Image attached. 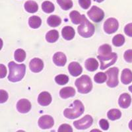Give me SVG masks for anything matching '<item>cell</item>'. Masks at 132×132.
Here are the masks:
<instances>
[{
	"label": "cell",
	"mask_w": 132,
	"mask_h": 132,
	"mask_svg": "<svg viewBox=\"0 0 132 132\" xmlns=\"http://www.w3.org/2000/svg\"><path fill=\"white\" fill-rule=\"evenodd\" d=\"M9 75L8 79L11 82H18L22 80L25 75L26 65L24 64H16L13 62H10L8 64Z\"/></svg>",
	"instance_id": "obj_1"
},
{
	"label": "cell",
	"mask_w": 132,
	"mask_h": 132,
	"mask_svg": "<svg viewBox=\"0 0 132 132\" xmlns=\"http://www.w3.org/2000/svg\"><path fill=\"white\" fill-rule=\"evenodd\" d=\"M72 108H66L63 111V115L68 119H75L79 117L84 113L85 108L82 102L79 100H76L72 104Z\"/></svg>",
	"instance_id": "obj_2"
},
{
	"label": "cell",
	"mask_w": 132,
	"mask_h": 132,
	"mask_svg": "<svg viewBox=\"0 0 132 132\" xmlns=\"http://www.w3.org/2000/svg\"><path fill=\"white\" fill-rule=\"evenodd\" d=\"M77 91L81 94H87L90 93L93 89V82L90 77L88 75H82L77 79L75 82Z\"/></svg>",
	"instance_id": "obj_3"
},
{
	"label": "cell",
	"mask_w": 132,
	"mask_h": 132,
	"mask_svg": "<svg viewBox=\"0 0 132 132\" xmlns=\"http://www.w3.org/2000/svg\"><path fill=\"white\" fill-rule=\"evenodd\" d=\"M79 35L83 38H90L95 33V26L86 19L77 29Z\"/></svg>",
	"instance_id": "obj_4"
},
{
	"label": "cell",
	"mask_w": 132,
	"mask_h": 132,
	"mask_svg": "<svg viewBox=\"0 0 132 132\" xmlns=\"http://www.w3.org/2000/svg\"><path fill=\"white\" fill-rule=\"evenodd\" d=\"M97 58L101 62V69L104 70L116 63L117 61L118 55L116 53L112 52L111 54L106 56L99 55L97 56Z\"/></svg>",
	"instance_id": "obj_5"
},
{
	"label": "cell",
	"mask_w": 132,
	"mask_h": 132,
	"mask_svg": "<svg viewBox=\"0 0 132 132\" xmlns=\"http://www.w3.org/2000/svg\"><path fill=\"white\" fill-rule=\"evenodd\" d=\"M119 69L116 67L110 68L106 71V74L108 76L107 85L110 88L117 87L119 84L118 80Z\"/></svg>",
	"instance_id": "obj_6"
},
{
	"label": "cell",
	"mask_w": 132,
	"mask_h": 132,
	"mask_svg": "<svg viewBox=\"0 0 132 132\" xmlns=\"http://www.w3.org/2000/svg\"><path fill=\"white\" fill-rule=\"evenodd\" d=\"M87 15L95 23H100L104 17L103 10L96 6H93V7H91V9L87 12Z\"/></svg>",
	"instance_id": "obj_7"
},
{
	"label": "cell",
	"mask_w": 132,
	"mask_h": 132,
	"mask_svg": "<svg viewBox=\"0 0 132 132\" xmlns=\"http://www.w3.org/2000/svg\"><path fill=\"white\" fill-rule=\"evenodd\" d=\"M93 123V119L91 116L86 115L81 120H77L73 122V126L77 129H86L90 128Z\"/></svg>",
	"instance_id": "obj_8"
},
{
	"label": "cell",
	"mask_w": 132,
	"mask_h": 132,
	"mask_svg": "<svg viewBox=\"0 0 132 132\" xmlns=\"http://www.w3.org/2000/svg\"><path fill=\"white\" fill-rule=\"evenodd\" d=\"M119 23L115 18H109L104 23V30L108 35H111L117 31Z\"/></svg>",
	"instance_id": "obj_9"
},
{
	"label": "cell",
	"mask_w": 132,
	"mask_h": 132,
	"mask_svg": "<svg viewBox=\"0 0 132 132\" xmlns=\"http://www.w3.org/2000/svg\"><path fill=\"white\" fill-rule=\"evenodd\" d=\"M38 126L41 129H46L52 128L54 124V120L52 116L49 115H44L41 116L38 122Z\"/></svg>",
	"instance_id": "obj_10"
},
{
	"label": "cell",
	"mask_w": 132,
	"mask_h": 132,
	"mask_svg": "<svg viewBox=\"0 0 132 132\" xmlns=\"http://www.w3.org/2000/svg\"><path fill=\"white\" fill-rule=\"evenodd\" d=\"M16 109L22 114L28 113L31 110V103L27 99H21L16 103Z\"/></svg>",
	"instance_id": "obj_11"
},
{
	"label": "cell",
	"mask_w": 132,
	"mask_h": 132,
	"mask_svg": "<svg viewBox=\"0 0 132 132\" xmlns=\"http://www.w3.org/2000/svg\"><path fill=\"white\" fill-rule=\"evenodd\" d=\"M29 68L32 72H40L44 68L43 61L40 58H33L29 63Z\"/></svg>",
	"instance_id": "obj_12"
},
{
	"label": "cell",
	"mask_w": 132,
	"mask_h": 132,
	"mask_svg": "<svg viewBox=\"0 0 132 132\" xmlns=\"http://www.w3.org/2000/svg\"><path fill=\"white\" fill-rule=\"evenodd\" d=\"M52 102L51 95L48 92L44 91L38 95V102L40 105L42 106H48Z\"/></svg>",
	"instance_id": "obj_13"
},
{
	"label": "cell",
	"mask_w": 132,
	"mask_h": 132,
	"mask_svg": "<svg viewBox=\"0 0 132 132\" xmlns=\"http://www.w3.org/2000/svg\"><path fill=\"white\" fill-rule=\"evenodd\" d=\"M68 70L72 76L77 77L82 73V68L78 62H73L68 65Z\"/></svg>",
	"instance_id": "obj_14"
},
{
	"label": "cell",
	"mask_w": 132,
	"mask_h": 132,
	"mask_svg": "<svg viewBox=\"0 0 132 132\" xmlns=\"http://www.w3.org/2000/svg\"><path fill=\"white\" fill-rule=\"evenodd\" d=\"M131 102V97L128 93H123L118 100L119 106L122 108H128Z\"/></svg>",
	"instance_id": "obj_15"
},
{
	"label": "cell",
	"mask_w": 132,
	"mask_h": 132,
	"mask_svg": "<svg viewBox=\"0 0 132 132\" xmlns=\"http://www.w3.org/2000/svg\"><path fill=\"white\" fill-rule=\"evenodd\" d=\"M53 62L56 65L63 67L67 62V57L63 52H59L56 53L53 56Z\"/></svg>",
	"instance_id": "obj_16"
},
{
	"label": "cell",
	"mask_w": 132,
	"mask_h": 132,
	"mask_svg": "<svg viewBox=\"0 0 132 132\" xmlns=\"http://www.w3.org/2000/svg\"><path fill=\"white\" fill-rule=\"evenodd\" d=\"M69 17H70L71 22L75 24H81V23L86 19V16L85 15H82L79 13V12L77 11H73L69 13Z\"/></svg>",
	"instance_id": "obj_17"
},
{
	"label": "cell",
	"mask_w": 132,
	"mask_h": 132,
	"mask_svg": "<svg viewBox=\"0 0 132 132\" xmlns=\"http://www.w3.org/2000/svg\"><path fill=\"white\" fill-rule=\"evenodd\" d=\"M75 35V32L73 27L70 26H66L63 27L62 30V37L66 40H71L74 38Z\"/></svg>",
	"instance_id": "obj_18"
},
{
	"label": "cell",
	"mask_w": 132,
	"mask_h": 132,
	"mask_svg": "<svg viewBox=\"0 0 132 132\" xmlns=\"http://www.w3.org/2000/svg\"><path fill=\"white\" fill-rule=\"evenodd\" d=\"M75 90L71 87H66L62 89L60 91V97L63 99H67L68 98L73 97L75 95Z\"/></svg>",
	"instance_id": "obj_19"
},
{
	"label": "cell",
	"mask_w": 132,
	"mask_h": 132,
	"mask_svg": "<svg viewBox=\"0 0 132 132\" xmlns=\"http://www.w3.org/2000/svg\"><path fill=\"white\" fill-rule=\"evenodd\" d=\"M121 81L124 85H128L132 82V71L130 69L126 68L122 71Z\"/></svg>",
	"instance_id": "obj_20"
},
{
	"label": "cell",
	"mask_w": 132,
	"mask_h": 132,
	"mask_svg": "<svg viewBox=\"0 0 132 132\" xmlns=\"http://www.w3.org/2000/svg\"><path fill=\"white\" fill-rule=\"evenodd\" d=\"M85 66L87 70L92 72V71H95L98 69V63L96 59L89 58L87 59L85 62Z\"/></svg>",
	"instance_id": "obj_21"
},
{
	"label": "cell",
	"mask_w": 132,
	"mask_h": 132,
	"mask_svg": "<svg viewBox=\"0 0 132 132\" xmlns=\"http://www.w3.org/2000/svg\"><path fill=\"white\" fill-rule=\"evenodd\" d=\"M24 9L28 13H34L38 9V5L35 1H27L24 3Z\"/></svg>",
	"instance_id": "obj_22"
},
{
	"label": "cell",
	"mask_w": 132,
	"mask_h": 132,
	"mask_svg": "<svg viewBox=\"0 0 132 132\" xmlns=\"http://www.w3.org/2000/svg\"><path fill=\"white\" fill-rule=\"evenodd\" d=\"M59 32L56 30H52L48 31L46 35V40L49 43H54L58 40Z\"/></svg>",
	"instance_id": "obj_23"
},
{
	"label": "cell",
	"mask_w": 132,
	"mask_h": 132,
	"mask_svg": "<svg viewBox=\"0 0 132 132\" xmlns=\"http://www.w3.org/2000/svg\"><path fill=\"white\" fill-rule=\"evenodd\" d=\"M42 24V20L38 16H31L29 19V27L32 29H38Z\"/></svg>",
	"instance_id": "obj_24"
},
{
	"label": "cell",
	"mask_w": 132,
	"mask_h": 132,
	"mask_svg": "<svg viewBox=\"0 0 132 132\" xmlns=\"http://www.w3.org/2000/svg\"><path fill=\"white\" fill-rule=\"evenodd\" d=\"M47 23L50 27H57L62 23V19L57 15H50L47 19Z\"/></svg>",
	"instance_id": "obj_25"
},
{
	"label": "cell",
	"mask_w": 132,
	"mask_h": 132,
	"mask_svg": "<svg viewBox=\"0 0 132 132\" xmlns=\"http://www.w3.org/2000/svg\"><path fill=\"white\" fill-rule=\"evenodd\" d=\"M122 116V113L118 109H111L107 113V117L112 121L118 120Z\"/></svg>",
	"instance_id": "obj_26"
},
{
	"label": "cell",
	"mask_w": 132,
	"mask_h": 132,
	"mask_svg": "<svg viewBox=\"0 0 132 132\" xmlns=\"http://www.w3.org/2000/svg\"><path fill=\"white\" fill-rule=\"evenodd\" d=\"M57 3L60 7L65 11L69 10L73 7L72 0H57Z\"/></svg>",
	"instance_id": "obj_27"
},
{
	"label": "cell",
	"mask_w": 132,
	"mask_h": 132,
	"mask_svg": "<svg viewBox=\"0 0 132 132\" xmlns=\"http://www.w3.org/2000/svg\"><path fill=\"white\" fill-rule=\"evenodd\" d=\"M15 60L17 62H23L26 58V52L23 49H17L14 54Z\"/></svg>",
	"instance_id": "obj_28"
},
{
	"label": "cell",
	"mask_w": 132,
	"mask_h": 132,
	"mask_svg": "<svg viewBox=\"0 0 132 132\" xmlns=\"http://www.w3.org/2000/svg\"><path fill=\"white\" fill-rule=\"evenodd\" d=\"M42 9L43 11H44L46 13H51L54 12L55 7L52 2L46 1V2H44L42 3Z\"/></svg>",
	"instance_id": "obj_29"
},
{
	"label": "cell",
	"mask_w": 132,
	"mask_h": 132,
	"mask_svg": "<svg viewBox=\"0 0 132 132\" xmlns=\"http://www.w3.org/2000/svg\"><path fill=\"white\" fill-rule=\"evenodd\" d=\"M98 51L101 56H108L112 53V47L109 44H103L99 47Z\"/></svg>",
	"instance_id": "obj_30"
},
{
	"label": "cell",
	"mask_w": 132,
	"mask_h": 132,
	"mask_svg": "<svg viewBox=\"0 0 132 132\" xmlns=\"http://www.w3.org/2000/svg\"><path fill=\"white\" fill-rule=\"evenodd\" d=\"M125 42V38L122 35H116L112 38V44L116 47H120L123 45Z\"/></svg>",
	"instance_id": "obj_31"
},
{
	"label": "cell",
	"mask_w": 132,
	"mask_h": 132,
	"mask_svg": "<svg viewBox=\"0 0 132 132\" xmlns=\"http://www.w3.org/2000/svg\"><path fill=\"white\" fill-rule=\"evenodd\" d=\"M55 81L57 84L60 85H64L67 84L69 81V77L68 75H58L55 77Z\"/></svg>",
	"instance_id": "obj_32"
},
{
	"label": "cell",
	"mask_w": 132,
	"mask_h": 132,
	"mask_svg": "<svg viewBox=\"0 0 132 132\" xmlns=\"http://www.w3.org/2000/svg\"><path fill=\"white\" fill-rule=\"evenodd\" d=\"M107 79V75L106 73H102V72H99L96 73V75L94 77V80L96 83H103L105 82Z\"/></svg>",
	"instance_id": "obj_33"
},
{
	"label": "cell",
	"mask_w": 132,
	"mask_h": 132,
	"mask_svg": "<svg viewBox=\"0 0 132 132\" xmlns=\"http://www.w3.org/2000/svg\"><path fill=\"white\" fill-rule=\"evenodd\" d=\"M57 131H58V132H72L73 129L69 124L63 123L60 126Z\"/></svg>",
	"instance_id": "obj_34"
},
{
	"label": "cell",
	"mask_w": 132,
	"mask_h": 132,
	"mask_svg": "<svg viewBox=\"0 0 132 132\" xmlns=\"http://www.w3.org/2000/svg\"><path fill=\"white\" fill-rule=\"evenodd\" d=\"M79 3L81 8L83 9H87L90 7L91 5V1L90 0H79Z\"/></svg>",
	"instance_id": "obj_35"
},
{
	"label": "cell",
	"mask_w": 132,
	"mask_h": 132,
	"mask_svg": "<svg viewBox=\"0 0 132 132\" xmlns=\"http://www.w3.org/2000/svg\"><path fill=\"white\" fill-rule=\"evenodd\" d=\"M123 57L124 60L128 63H131L132 62V50H128L125 52L123 54Z\"/></svg>",
	"instance_id": "obj_36"
},
{
	"label": "cell",
	"mask_w": 132,
	"mask_h": 132,
	"mask_svg": "<svg viewBox=\"0 0 132 132\" xmlns=\"http://www.w3.org/2000/svg\"><path fill=\"white\" fill-rule=\"evenodd\" d=\"M99 125H100L101 129L104 131L108 130L109 128V123L106 119H101L99 122Z\"/></svg>",
	"instance_id": "obj_37"
},
{
	"label": "cell",
	"mask_w": 132,
	"mask_h": 132,
	"mask_svg": "<svg viewBox=\"0 0 132 132\" xmlns=\"http://www.w3.org/2000/svg\"><path fill=\"white\" fill-rule=\"evenodd\" d=\"M124 32L127 36L132 37V23H129L124 28Z\"/></svg>",
	"instance_id": "obj_38"
},
{
	"label": "cell",
	"mask_w": 132,
	"mask_h": 132,
	"mask_svg": "<svg viewBox=\"0 0 132 132\" xmlns=\"http://www.w3.org/2000/svg\"><path fill=\"white\" fill-rule=\"evenodd\" d=\"M0 93H1V103H4L7 101L8 98V94L5 90H3V89H1L0 90Z\"/></svg>",
	"instance_id": "obj_39"
},
{
	"label": "cell",
	"mask_w": 132,
	"mask_h": 132,
	"mask_svg": "<svg viewBox=\"0 0 132 132\" xmlns=\"http://www.w3.org/2000/svg\"><path fill=\"white\" fill-rule=\"evenodd\" d=\"M0 67H1V78L3 79L6 76L7 69L5 68V66L3 64L0 65Z\"/></svg>",
	"instance_id": "obj_40"
},
{
	"label": "cell",
	"mask_w": 132,
	"mask_h": 132,
	"mask_svg": "<svg viewBox=\"0 0 132 132\" xmlns=\"http://www.w3.org/2000/svg\"><path fill=\"white\" fill-rule=\"evenodd\" d=\"M129 128L132 131V120H131L129 123Z\"/></svg>",
	"instance_id": "obj_41"
},
{
	"label": "cell",
	"mask_w": 132,
	"mask_h": 132,
	"mask_svg": "<svg viewBox=\"0 0 132 132\" xmlns=\"http://www.w3.org/2000/svg\"><path fill=\"white\" fill-rule=\"evenodd\" d=\"M94 1L96 2H98V3H101V2H104V0H94Z\"/></svg>",
	"instance_id": "obj_42"
},
{
	"label": "cell",
	"mask_w": 132,
	"mask_h": 132,
	"mask_svg": "<svg viewBox=\"0 0 132 132\" xmlns=\"http://www.w3.org/2000/svg\"><path fill=\"white\" fill-rule=\"evenodd\" d=\"M128 89H129V91H130L131 93H132V85L129 86V88H128Z\"/></svg>",
	"instance_id": "obj_43"
}]
</instances>
